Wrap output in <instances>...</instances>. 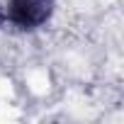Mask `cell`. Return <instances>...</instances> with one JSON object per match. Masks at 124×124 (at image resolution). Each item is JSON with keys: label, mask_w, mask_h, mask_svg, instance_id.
<instances>
[{"label": "cell", "mask_w": 124, "mask_h": 124, "mask_svg": "<svg viewBox=\"0 0 124 124\" xmlns=\"http://www.w3.org/2000/svg\"><path fill=\"white\" fill-rule=\"evenodd\" d=\"M54 12V0H8V20L20 29L41 27Z\"/></svg>", "instance_id": "6da1fadb"}, {"label": "cell", "mask_w": 124, "mask_h": 124, "mask_svg": "<svg viewBox=\"0 0 124 124\" xmlns=\"http://www.w3.org/2000/svg\"><path fill=\"white\" fill-rule=\"evenodd\" d=\"M0 20H3V12H0Z\"/></svg>", "instance_id": "7a4b0ae2"}]
</instances>
